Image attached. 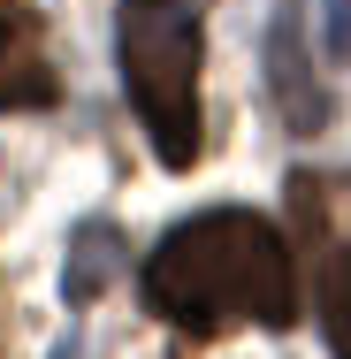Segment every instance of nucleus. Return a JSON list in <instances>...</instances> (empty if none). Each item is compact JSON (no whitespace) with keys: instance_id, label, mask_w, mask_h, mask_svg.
<instances>
[{"instance_id":"nucleus-1","label":"nucleus","mask_w":351,"mask_h":359,"mask_svg":"<svg viewBox=\"0 0 351 359\" xmlns=\"http://www.w3.org/2000/svg\"><path fill=\"white\" fill-rule=\"evenodd\" d=\"M145 306L184 329V337H221L229 321H268L290 329L298 321V268L290 245L268 215L245 207H214V215L184 222L153 245L145 260Z\"/></svg>"},{"instance_id":"nucleus-2","label":"nucleus","mask_w":351,"mask_h":359,"mask_svg":"<svg viewBox=\"0 0 351 359\" xmlns=\"http://www.w3.org/2000/svg\"><path fill=\"white\" fill-rule=\"evenodd\" d=\"M123 92L168 168L199 161V62H207V0H123L115 15Z\"/></svg>"},{"instance_id":"nucleus-3","label":"nucleus","mask_w":351,"mask_h":359,"mask_svg":"<svg viewBox=\"0 0 351 359\" xmlns=\"http://www.w3.org/2000/svg\"><path fill=\"white\" fill-rule=\"evenodd\" d=\"M62 100V69L46 54V15L31 0H0V107L31 115Z\"/></svg>"},{"instance_id":"nucleus-4","label":"nucleus","mask_w":351,"mask_h":359,"mask_svg":"<svg viewBox=\"0 0 351 359\" xmlns=\"http://www.w3.org/2000/svg\"><path fill=\"white\" fill-rule=\"evenodd\" d=\"M268 84H275V115L298 130V138H313V130L329 123V92H321V76H313V62H305L298 8H282L275 31H268Z\"/></svg>"},{"instance_id":"nucleus-5","label":"nucleus","mask_w":351,"mask_h":359,"mask_svg":"<svg viewBox=\"0 0 351 359\" xmlns=\"http://www.w3.org/2000/svg\"><path fill=\"white\" fill-rule=\"evenodd\" d=\"M130 268V252H123V237H115V222H84L69 237V260H62V298L84 306V298H99V290L115 283Z\"/></svg>"},{"instance_id":"nucleus-6","label":"nucleus","mask_w":351,"mask_h":359,"mask_svg":"<svg viewBox=\"0 0 351 359\" xmlns=\"http://www.w3.org/2000/svg\"><path fill=\"white\" fill-rule=\"evenodd\" d=\"M321 329H329L336 359H351V245H329V260H321Z\"/></svg>"},{"instance_id":"nucleus-7","label":"nucleus","mask_w":351,"mask_h":359,"mask_svg":"<svg viewBox=\"0 0 351 359\" xmlns=\"http://www.w3.org/2000/svg\"><path fill=\"white\" fill-rule=\"evenodd\" d=\"M329 54L351 62V0H329Z\"/></svg>"}]
</instances>
